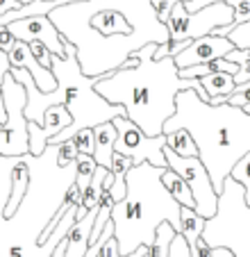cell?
I'll use <instances>...</instances> for the list:
<instances>
[{
	"label": "cell",
	"mask_w": 250,
	"mask_h": 257,
	"mask_svg": "<svg viewBox=\"0 0 250 257\" xmlns=\"http://www.w3.org/2000/svg\"><path fill=\"white\" fill-rule=\"evenodd\" d=\"M48 19L77 48V64L91 78L116 71L114 37H128L132 53L146 44L162 46L171 39L169 25L157 19L153 0H80L55 7Z\"/></svg>",
	"instance_id": "cell-1"
},
{
	"label": "cell",
	"mask_w": 250,
	"mask_h": 257,
	"mask_svg": "<svg viewBox=\"0 0 250 257\" xmlns=\"http://www.w3.org/2000/svg\"><path fill=\"white\" fill-rule=\"evenodd\" d=\"M77 148L71 139L48 141L41 155L30 153V185L12 218L0 214V257H50L57 243L75 223L77 205L68 207L57 221L48 241L39 246L44 228L62 207L68 187L75 182Z\"/></svg>",
	"instance_id": "cell-2"
},
{
	"label": "cell",
	"mask_w": 250,
	"mask_h": 257,
	"mask_svg": "<svg viewBox=\"0 0 250 257\" xmlns=\"http://www.w3.org/2000/svg\"><path fill=\"white\" fill-rule=\"evenodd\" d=\"M157 44L137 50L135 66H120L96 80V91L107 102L120 105L125 116L135 121L148 137L164 135V123L175 114V98L184 89H198V78H180L171 55L155 59Z\"/></svg>",
	"instance_id": "cell-3"
},
{
	"label": "cell",
	"mask_w": 250,
	"mask_h": 257,
	"mask_svg": "<svg viewBox=\"0 0 250 257\" xmlns=\"http://www.w3.org/2000/svg\"><path fill=\"white\" fill-rule=\"evenodd\" d=\"M175 105V114L164 123L162 132L169 135L180 127L191 132L198 157L207 166L216 194H221L232 166L250 153V114L230 102L209 105L205 89H184L178 93Z\"/></svg>",
	"instance_id": "cell-4"
},
{
	"label": "cell",
	"mask_w": 250,
	"mask_h": 257,
	"mask_svg": "<svg viewBox=\"0 0 250 257\" xmlns=\"http://www.w3.org/2000/svg\"><path fill=\"white\" fill-rule=\"evenodd\" d=\"M164 169L166 166H153L144 162L128 171L125 198L111 205L109 214L120 255H128L139 246H150L164 221H169L178 232L182 230L180 203L162 182Z\"/></svg>",
	"instance_id": "cell-5"
},
{
	"label": "cell",
	"mask_w": 250,
	"mask_h": 257,
	"mask_svg": "<svg viewBox=\"0 0 250 257\" xmlns=\"http://www.w3.org/2000/svg\"><path fill=\"white\" fill-rule=\"evenodd\" d=\"M53 75L57 78V87L64 91V105L73 116L71 125L50 139L53 144L68 141L75 132L84 130V127H96L100 123L114 121L116 116H125L123 107L107 102L96 91V80L100 75L98 78L84 75L75 55H68V57H55L53 55Z\"/></svg>",
	"instance_id": "cell-6"
},
{
	"label": "cell",
	"mask_w": 250,
	"mask_h": 257,
	"mask_svg": "<svg viewBox=\"0 0 250 257\" xmlns=\"http://www.w3.org/2000/svg\"><path fill=\"white\" fill-rule=\"evenodd\" d=\"M202 241L209 248H230L234 257H250V200L245 187L232 175L223 182L216 214L205 218Z\"/></svg>",
	"instance_id": "cell-7"
},
{
	"label": "cell",
	"mask_w": 250,
	"mask_h": 257,
	"mask_svg": "<svg viewBox=\"0 0 250 257\" xmlns=\"http://www.w3.org/2000/svg\"><path fill=\"white\" fill-rule=\"evenodd\" d=\"M234 21L232 7L227 3H212L207 7H200L198 12H187L182 0H178L171 12L169 25L171 39L169 44H180V41H191L205 34H214L218 28H227Z\"/></svg>",
	"instance_id": "cell-8"
},
{
	"label": "cell",
	"mask_w": 250,
	"mask_h": 257,
	"mask_svg": "<svg viewBox=\"0 0 250 257\" xmlns=\"http://www.w3.org/2000/svg\"><path fill=\"white\" fill-rule=\"evenodd\" d=\"M3 100H5L7 121L0 130V155L21 157L30 153V135H28V118H25V105L28 93L23 84L16 82L12 73H7L3 80Z\"/></svg>",
	"instance_id": "cell-9"
},
{
	"label": "cell",
	"mask_w": 250,
	"mask_h": 257,
	"mask_svg": "<svg viewBox=\"0 0 250 257\" xmlns=\"http://www.w3.org/2000/svg\"><path fill=\"white\" fill-rule=\"evenodd\" d=\"M164 157H166V166L173 169L180 178H184V182L189 185L193 200H196V212L202 218H212L218 207V194L202 160L200 157H180L166 146H164Z\"/></svg>",
	"instance_id": "cell-10"
},
{
	"label": "cell",
	"mask_w": 250,
	"mask_h": 257,
	"mask_svg": "<svg viewBox=\"0 0 250 257\" xmlns=\"http://www.w3.org/2000/svg\"><path fill=\"white\" fill-rule=\"evenodd\" d=\"M116 125V144L114 151L128 155L135 164H148L153 166H166V157H164V146H166V135L148 137L135 121L128 116H116L111 121Z\"/></svg>",
	"instance_id": "cell-11"
},
{
	"label": "cell",
	"mask_w": 250,
	"mask_h": 257,
	"mask_svg": "<svg viewBox=\"0 0 250 257\" xmlns=\"http://www.w3.org/2000/svg\"><path fill=\"white\" fill-rule=\"evenodd\" d=\"M7 28L12 30L16 39L25 41H41L55 57H66V48H64V37L55 23L48 19V16H28V19H21V21H14L10 23Z\"/></svg>",
	"instance_id": "cell-12"
},
{
	"label": "cell",
	"mask_w": 250,
	"mask_h": 257,
	"mask_svg": "<svg viewBox=\"0 0 250 257\" xmlns=\"http://www.w3.org/2000/svg\"><path fill=\"white\" fill-rule=\"evenodd\" d=\"M232 48H234V44L227 37H223V34H205V37L191 39V44L184 50H180L173 59L178 68H187V66H196V64H205V62H212V59L225 57Z\"/></svg>",
	"instance_id": "cell-13"
},
{
	"label": "cell",
	"mask_w": 250,
	"mask_h": 257,
	"mask_svg": "<svg viewBox=\"0 0 250 257\" xmlns=\"http://www.w3.org/2000/svg\"><path fill=\"white\" fill-rule=\"evenodd\" d=\"M73 123L71 112L66 109V105H53L46 109L44 114V123L39 125L34 121H28V135H30V153L32 155H41L46 151L48 141L53 139L55 135H59L62 130H66Z\"/></svg>",
	"instance_id": "cell-14"
},
{
	"label": "cell",
	"mask_w": 250,
	"mask_h": 257,
	"mask_svg": "<svg viewBox=\"0 0 250 257\" xmlns=\"http://www.w3.org/2000/svg\"><path fill=\"white\" fill-rule=\"evenodd\" d=\"M7 57H10V62H12V66L14 68H28V71L32 73L34 84H37L44 93H50V91L57 89V78L53 75V71L44 68L37 59H34L32 50H30V44L16 39V44L12 46V50L7 53Z\"/></svg>",
	"instance_id": "cell-15"
},
{
	"label": "cell",
	"mask_w": 250,
	"mask_h": 257,
	"mask_svg": "<svg viewBox=\"0 0 250 257\" xmlns=\"http://www.w3.org/2000/svg\"><path fill=\"white\" fill-rule=\"evenodd\" d=\"M100 207V205H98ZM98 207L89 209L87 216L75 218V223L71 225L66 234V252L64 257H84L87 250L91 248V228H93V221H96V214Z\"/></svg>",
	"instance_id": "cell-16"
},
{
	"label": "cell",
	"mask_w": 250,
	"mask_h": 257,
	"mask_svg": "<svg viewBox=\"0 0 250 257\" xmlns=\"http://www.w3.org/2000/svg\"><path fill=\"white\" fill-rule=\"evenodd\" d=\"M28 185H30V153L28 155H21L19 157V164L14 166V173H12V189H10V200L5 205V212L3 216L5 218H12L19 209L21 200H23L25 191H28Z\"/></svg>",
	"instance_id": "cell-17"
},
{
	"label": "cell",
	"mask_w": 250,
	"mask_h": 257,
	"mask_svg": "<svg viewBox=\"0 0 250 257\" xmlns=\"http://www.w3.org/2000/svg\"><path fill=\"white\" fill-rule=\"evenodd\" d=\"M116 125L111 121L100 123L93 127V137H96V148H93V160L98 166H111V155H114V144H116Z\"/></svg>",
	"instance_id": "cell-18"
},
{
	"label": "cell",
	"mask_w": 250,
	"mask_h": 257,
	"mask_svg": "<svg viewBox=\"0 0 250 257\" xmlns=\"http://www.w3.org/2000/svg\"><path fill=\"white\" fill-rule=\"evenodd\" d=\"M162 182H164V187L169 189V194L173 196V198L178 200L182 207H193V209H196V200H193L191 189H189V185L184 182V178H180L173 169H169V166L164 169Z\"/></svg>",
	"instance_id": "cell-19"
},
{
	"label": "cell",
	"mask_w": 250,
	"mask_h": 257,
	"mask_svg": "<svg viewBox=\"0 0 250 257\" xmlns=\"http://www.w3.org/2000/svg\"><path fill=\"white\" fill-rule=\"evenodd\" d=\"M200 84L207 93H209V102L212 98L216 96H230L234 91V75L232 73H225V71H218V73H209V75H200Z\"/></svg>",
	"instance_id": "cell-20"
},
{
	"label": "cell",
	"mask_w": 250,
	"mask_h": 257,
	"mask_svg": "<svg viewBox=\"0 0 250 257\" xmlns=\"http://www.w3.org/2000/svg\"><path fill=\"white\" fill-rule=\"evenodd\" d=\"M166 148H171L173 153H178L180 157H198V146L193 141L191 132L180 127L166 135Z\"/></svg>",
	"instance_id": "cell-21"
},
{
	"label": "cell",
	"mask_w": 250,
	"mask_h": 257,
	"mask_svg": "<svg viewBox=\"0 0 250 257\" xmlns=\"http://www.w3.org/2000/svg\"><path fill=\"white\" fill-rule=\"evenodd\" d=\"M175 234H178V230H175L169 221H164L157 228V234H155L153 243H150V248H148V257H169L171 241H173Z\"/></svg>",
	"instance_id": "cell-22"
},
{
	"label": "cell",
	"mask_w": 250,
	"mask_h": 257,
	"mask_svg": "<svg viewBox=\"0 0 250 257\" xmlns=\"http://www.w3.org/2000/svg\"><path fill=\"white\" fill-rule=\"evenodd\" d=\"M230 62H236L239 64V73L234 75V82L236 84H243L250 80V50L248 48H232L230 53L225 55Z\"/></svg>",
	"instance_id": "cell-23"
},
{
	"label": "cell",
	"mask_w": 250,
	"mask_h": 257,
	"mask_svg": "<svg viewBox=\"0 0 250 257\" xmlns=\"http://www.w3.org/2000/svg\"><path fill=\"white\" fill-rule=\"evenodd\" d=\"M225 3L232 7L234 21H232V25H227V28H218L216 32H214V34H223V37H227V32H230L232 28H236V25L248 23L250 21V0H225Z\"/></svg>",
	"instance_id": "cell-24"
},
{
	"label": "cell",
	"mask_w": 250,
	"mask_h": 257,
	"mask_svg": "<svg viewBox=\"0 0 250 257\" xmlns=\"http://www.w3.org/2000/svg\"><path fill=\"white\" fill-rule=\"evenodd\" d=\"M96 160H93V155H84V153H77V173H75V185L80 187V189H84V187L91 182L93 173H96Z\"/></svg>",
	"instance_id": "cell-25"
},
{
	"label": "cell",
	"mask_w": 250,
	"mask_h": 257,
	"mask_svg": "<svg viewBox=\"0 0 250 257\" xmlns=\"http://www.w3.org/2000/svg\"><path fill=\"white\" fill-rule=\"evenodd\" d=\"M71 141L75 144L77 153H84V155H93V148H96V137H93V127H84V130L75 132L71 137Z\"/></svg>",
	"instance_id": "cell-26"
},
{
	"label": "cell",
	"mask_w": 250,
	"mask_h": 257,
	"mask_svg": "<svg viewBox=\"0 0 250 257\" xmlns=\"http://www.w3.org/2000/svg\"><path fill=\"white\" fill-rule=\"evenodd\" d=\"M230 175L236 180V182H241V185L245 187V191L250 194V153H245V155L232 166Z\"/></svg>",
	"instance_id": "cell-27"
},
{
	"label": "cell",
	"mask_w": 250,
	"mask_h": 257,
	"mask_svg": "<svg viewBox=\"0 0 250 257\" xmlns=\"http://www.w3.org/2000/svg\"><path fill=\"white\" fill-rule=\"evenodd\" d=\"M30 50H32L34 59H37L41 66L48 68V71H53V53H50L41 41H30Z\"/></svg>",
	"instance_id": "cell-28"
},
{
	"label": "cell",
	"mask_w": 250,
	"mask_h": 257,
	"mask_svg": "<svg viewBox=\"0 0 250 257\" xmlns=\"http://www.w3.org/2000/svg\"><path fill=\"white\" fill-rule=\"evenodd\" d=\"M169 257H191V248H189V241L184 239L182 232H178L173 237V241H171Z\"/></svg>",
	"instance_id": "cell-29"
},
{
	"label": "cell",
	"mask_w": 250,
	"mask_h": 257,
	"mask_svg": "<svg viewBox=\"0 0 250 257\" xmlns=\"http://www.w3.org/2000/svg\"><path fill=\"white\" fill-rule=\"evenodd\" d=\"M175 3H178V0H153L155 14H157V19L162 21V23H166V21L171 19V12H173Z\"/></svg>",
	"instance_id": "cell-30"
},
{
	"label": "cell",
	"mask_w": 250,
	"mask_h": 257,
	"mask_svg": "<svg viewBox=\"0 0 250 257\" xmlns=\"http://www.w3.org/2000/svg\"><path fill=\"white\" fill-rule=\"evenodd\" d=\"M14 44H16V37L12 34V30L7 28V25H0V50L10 53Z\"/></svg>",
	"instance_id": "cell-31"
},
{
	"label": "cell",
	"mask_w": 250,
	"mask_h": 257,
	"mask_svg": "<svg viewBox=\"0 0 250 257\" xmlns=\"http://www.w3.org/2000/svg\"><path fill=\"white\" fill-rule=\"evenodd\" d=\"M12 71V62L10 57H7L5 50H0V84H3V80H5V75Z\"/></svg>",
	"instance_id": "cell-32"
},
{
	"label": "cell",
	"mask_w": 250,
	"mask_h": 257,
	"mask_svg": "<svg viewBox=\"0 0 250 257\" xmlns=\"http://www.w3.org/2000/svg\"><path fill=\"white\" fill-rule=\"evenodd\" d=\"M19 7H23V5L19 3V0H0V14L14 12V10H19Z\"/></svg>",
	"instance_id": "cell-33"
},
{
	"label": "cell",
	"mask_w": 250,
	"mask_h": 257,
	"mask_svg": "<svg viewBox=\"0 0 250 257\" xmlns=\"http://www.w3.org/2000/svg\"><path fill=\"white\" fill-rule=\"evenodd\" d=\"M212 257H234V252L225 246H214L212 248Z\"/></svg>",
	"instance_id": "cell-34"
},
{
	"label": "cell",
	"mask_w": 250,
	"mask_h": 257,
	"mask_svg": "<svg viewBox=\"0 0 250 257\" xmlns=\"http://www.w3.org/2000/svg\"><path fill=\"white\" fill-rule=\"evenodd\" d=\"M64 252H66V237L57 243V248L53 250V255H50V257H64Z\"/></svg>",
	"instance_id": "cell-35"
},
{
	"label": "cell",
	"mask_w": 250,
	"mask_h": 257,
	"mask_svg": "<svg viewBox=\"0 0 250 257\" xmlns=\"http://www.w3.org/2000/svg\"><path fill=\"white\" fill-rule=\"evenodd\" d=\"M21 5H28V3H32V0H19Z\"/></svg>",
	"instance_id": "cell-36"
},
{
	"label": "cell",
	"mask_w": 250,
	"mask_h": 257,
	"mask_svg": "<svg viewBox=\"0 0 250 257\" xmlns=\"http://www.w3.org/2000/svg\"><path fill=\"white\" fill-rule=\"evenodd\" d=\"M243 109H245V112H248V114H250V105H245V107H243Z\"/></svg>",
	"instance_id": "cell-37"
},
{
	"label": "cell",
	"mask_w": 250,
	"mask_h": 257,
	"mask_svg": "<svg viewBox=\"0 0 250 257\" xmlns=\"http://www.w3.org/2000/svg\"><path fill=\"white\" fill-rule=\"evenodd\" d=\"M248 200H250V194H248Z\"/></svg>",
	"instance_id": "cell-38"
},
{
	"label": "cell",
	"mask_w": 250,
	"mask_h": 257,
	"mask_svg": "<svg viewBox=\"0 0 250 257\" xmlns=\"http://www.w3.org/2000/svg\"><path fill=\"white\" fill-rule=\"evenodd\" d=\"M182 3H187V0H182Z\"/></svg>",
	"instance_id": "cell-39"
}]
</instances>
